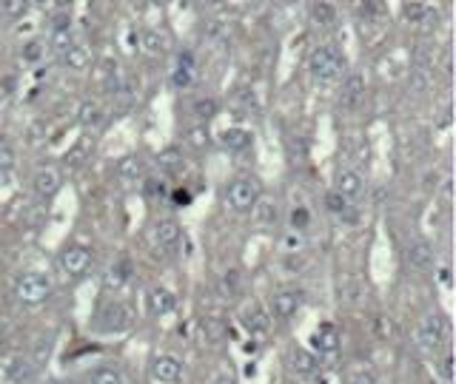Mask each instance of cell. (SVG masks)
Returning a JSON list of instances; mask_svg holds the SVG:
<instances>
[{
  "label": "cell",
  "mask_w": 456,
  "mask_h": 384,
  "mask_svg": "<svg viewBox=\"0 0 456 384\" xmlns=\"http://www.w3.org/2000/svg\"><path fill=\"white\" fill-rule=\"evenodd\" d=\"M60 60H63V66L69 69V71H83V69H86L89 66V49L86 46H77V43H71V46L60 55Z\"/></svg>",
  "instance_id": "d4e9b609"
},
{
  "label": "cell",
  "mask_w": 456,
  "mask_h": 384,
  "mask_svg": "<svg viewBox=\"0 0 456 384\" xmlns=\"http://www.w3.org/2000/svg\"><path fill=\"white\" fill-rule=\"evenodd\" d=\"M303 245H305V242H303V236H300L297 231H291V234L282 239V250H288V253H297Z\"/></svg>",
  "instance_id": "b9f144b4"
},
{
  "label": "cell",
  "mask_w": 456,
  "mask_h": 384,
  "mask_svg": "<svg viewBox=\"0 0 456 384\" xmlns=\"http://www.w3.org/2000/svg\"><path fill=\"white\" fill-rule=\"evenodd\" d=\"M55 29H71V15H69V9H60V12L52 15V31H55Z\"/></svg>",
  "instance_id": "7bdbcfd3"
},
{
  "label": "cell",
  "mask_w": 456,
  "mask_h": 384,
  "mask_svg": "<svg viewBox=\"0 0 456 384\" xmlns=\"http://www.w3.org/2000/svg\"><path fill=\"white\" fill-rule=\"evenodd\" d=\"M146 305H148V313L151 316H165V313L174 311L177 296L169 287H151L148 296H146Z\"/></svg>",
  "instance_id": "5bb4252c"
},
{
  "label": "cell",
  "mask_w": 456,
  "mask_h": 384,
  "mask_svg": "<svg viewBox=\"0 0 456 384\" xmlns=\"http://www.w3.org/2000/svg\"><path fill=\"white\" fill-rule=\"evenodd\" d=\"M143 191H146L148 197L160 199V197H165V183H163V180H157V177H148V180L143 183Z\"/></svg>",
  "instance_id": "ab89813d"
},
{
  "label": "cell",
  "mask_w": 456,
  "mask_h": 384,
  "mask_svg": "<svg viewBox=\"0 0 456 384\" xmlns=\"http://www.w3.org/2000/svg\"><path fill=\"white\" fill-rule=\"evenodd\" d=\"M34 191L40 194V197H55L57 191H60V185H63V177H60V171L57 168H52V165H46V168H37L34 171Z\"/></svg>",
  "instance_id": "7c38bea8"
},
{
  "label": "cell",
  "mask_w": 456,
  "mask_h": 384,
  "mask_svg": "<svg viewBox=\"0 0 456 384\" xmlns=\"http://www.w3.org/2000/svg\"><path fill=\"white\" fill-rule=\"evenodd\" d=\"M439 282H442L445 287H450V271H448V268H442V271H439Z\"/></svg>",
  "instance_id": "c3c4849f"
},
{
  "label": "cell",
  "mask_w": 456,
  "mask_h": 384,
  "mask_svg": "<svg viewBox=\"0 0 456 384\" xmlns=\"http://www.w3.org/2000/svg\"><path fill=\"white\" fill-rule=\"evenodd\" d=\"M4 345H6V330H0V350H4Z\"/></svg>",
  "instance_id": "f907efd6"
},
{
  "label": "cell",
  "mask_w": 456,
  "mask_h": 384,
  "mask_svg": "<svg viewBox=\"0 0 456 384\" xmlns=\"http://www.w3.org/2000/svg\"><path fill=\"white\" fill-rule=\"evenodd\" d=\"M46 384H60V381H46Z\"/></svg>",
  "instance_id": "f5cc1de1"
},
{
  "label": "cell",
  "mask_w": 456,
  "mask_h": 384,
  "mask_svg": "<svg viewBox=\"0 0 456 384\" xmlns=\"http://www.w3.org/2000/svg\"><path fill=\"white\" fill-rule=\"evenodd\" d=\"M288 367H291L297 376H314L317 373V356L303 350V348H291V353H288Z\"/></svg>",
  "instance_id": "d6986e66"
},
{
  "label": "cell",
  "mask_w": 456,
  "mask_h": 384,
  "mask_svg": "<svg viewBox=\"0 0 456 384\" xmlns=\"http://www.w3.org/2000/svg\"><path fill=\"white\" fill-rule=\"evenodd\" d=\"M303 308V290H279L271 296V316L274 319H291Z\"/></svg>",
  "instance_id": "ba28073f"
},
{
  "label": "cell",
  "mask_w": 456,
  "mask_h": 384,
  "mask_svg": "<svg viewBox=\"0 0 456 384\" xmlns=\"http://www.w3.org/2000/svg\"><path fill=\"white\" fill-rule=\"evenodd\" d=\"M311 345H314V350H319V353H334L337 348H340V330L334 327V325H319L317 330H314V336H311Z\"/></svg>",
  "instance_id": "2e32d148"
},
{
  "label": "cell",
  "mask_w": 456,
  "mask_h": 384,
  "mask_svg": "<svg viewBox=\"0 0 456 384\" xmlns=\"http://www.w3.org/2000/svg\"><path fill=\"white\" fill-rule=\"evenodd\" d=\"M263 194L260 188V180L257 177H240L228 185L226 191V205L237 213H245V211H251V205L257 202V197Z\"/></svg>",
  "instance_id": "3957f363"
},
{
  "label": "cell",
  "mask_w": 456,
  "mask_h": 384,
  "mask_svg": "<svg viewBox=\"0 0 456 384\" xmlns=\"http://www.w3.org/2000/svg\"><path fill=\"white\" fill-rule=\"evenodd\" d=\"M439 373H442V378H445V381H450V378H453V362H450V356H445V359H442Z\"/></svg>",
  "instance_id": "f6af8a7d"
},
{
  "label": "cell",
  "mask_w": 456,
  "mask_h": 384,
  "mask_svg": "<svg viewBox=\"0 0 456 384\" xmlns=\"http://www.w3.org/2000/svg\"><path fill=\"white\" fill-rule=\"evenodd\" d=\"M308 71H311L317 85L331 89V85H337L345 74V57L340 55L337 46H319L308 57Z\"/></svg>",
  "instance_id": "6da1fadb"
},
{
  "label": "cell",
  "mask_w": 456,
  "mask_h": 384,
  "mask_svg": "<svg viewBox=\"0 0 456 384\" xmlns=\"http://www.w3.org/2000/svg\"><path fill=\"white\" fill-rule=\"evenodd\" d=\"M337 191L343 197H348V199H357V197H362L365 183H362V177L357 174V171H340L337 174Z\"/></svg>",
  "instance_id": "44dd1931"
},
{
  "label": "cell",
  "mask_w": 456,
  "mask_h": 384,
  "mask_svg": "<svg viewBox=\"0 0 456 384\" xmlns=\"http://www.w3.org/2000/svg\"><path fill=\"white\" fill-rule=\"evenodd\" d=\"M52 279L46 273H40V271H29L18 279L15 285V293L23 305H40V302H46V299L52 296Z\"/></svg>",
  "instance_id": "7a4b0ae2"
},
{
  "label": "cell",
  "mask_w": 456,
  "mask_h": 384,
  "mask_svg": "<svg viewBox=\"0 0 456 384\" xmlns=\"http://www.w3.org/2000/svg\"><path fill=\"white\" fill-rule=\"evenodd\" d=\"M240 290H242V276H240V271H226L223 279H220V296L234 299V296H240Z\"/></svg>",
  "instance_id": "4dcf8cb0"
},
{
  "label": "cell",
  "mask_w": 456,
  "mask_h": 384,
  "mask_svg": "<svg viewBox=\"0 0 456 384\" xmlns=\"http://www.w3.org/2000/svg\"><path fill=\"white\" fill-rule=\"evenodd\" d=\"M305 225H308V211H305V208H297V211L291 213V228H294V231H303Z\"/></svg>",
  "instance_id": "ee69618b"
},
{
  "label": "cell",
  "mask_w": 456,
  "mask_h": 384,
  "mask_svg": "<svg viewBox=\"0 0 456 384\" xmlns=\"http://www.w3.org/2000/svg\"><path fill=\"white\" fill-rule=\"evenodd\" d=\"M157 168L163 171V174H180V171L186 168V157L180 148H163L157 154Z\"/></svg>",
  "instance_id": "7402d4cb"
},
{
  "label": "cell",
  "mask_w": 456,
  "mask_h": 384,
  "mask_svg": "<svg viewBox=\"0 0 456 384\" xmlns=\"http://www.w3.org/2000/svg\"><path fill=\"white\" fill-rule=\"evenodd\" d=\"M405 259L417 271H431V268H436V250L425 239H410L405 248Z\"/></svg>",
  "instance_id": "52a82bcc"
},
{
  "label": "cell",
  "mask_w": 456,
  "mask_h": 384,
  "mask_svg": "<svg viewBox=\"0 0 456 384\" xmlns=\"http://www.w3.org/2000/svg\"><path fill=\"white\" fill-rule=\"evenodd\" d=\"M311 17L319 29H334L337 26V6L331 0H317L314 9H311Z\"/></svg>",
  "instance_id": "cb8c5ba5"
},
{
  "label": "cell",
  "mask_w": 456,
  "mask_h": 384,
  "mask_svg": "<svg viewBox=\"0 0 456 384\" xmlns=\"http://www.w3.org/2000/svg\"><path fill=\"white\" fill-rule=\"evenodd\" d=\"M194 69H197L194 55H191V52H183V55L177 57V69H174V74H172V83L177 85V89H188L191 80H194Z\"/></svg>",
  "instance_id": "ffe728a7"
},
{
  "label": "cell",
  "mask_w": 456,
  "mask_h": 384,
  "mask_svg": "<svg viewBox=\"0 0 456 384\" xmlns=\"http://www.w3.org/2000/svg\"><path fill=\"white\" fill-rule=\"evenodd\" d=\"M140 46H143V52L148 55V57H163L165 52H169V37H165L163 31H157V29H146L143 31V37H140Z\"/></svg>",
  "instance_id": "e0dca14e"
},
{
  "label": "cell",
  "mask_w": 456,
  "mask_h": 384,
  "mask_svg": "<svg viewBox=\"0 0 456 384\" xmlns=\"http://www.w3.org/2000/svg\"><path fill=\"white\" fill-rule=\"evenodd\" d=\"M126 282H129V265H126V262L111 265V268L103 273V287H106V290H120Z\"/></svg>",
  "instance_id": "4316f807"
},
{
  "label": "cell",
  "mask_w": 456,
  "mask_h": 384,
  "mask_svg": "<svg viewBox=\"0 0 456 384\" xmlns=\"http://www.w3.org/2000/svg\"><path fill=\"white\" fill-rule=\"evenodd\" d=\"M132 322H134V313L123 302H111L97 313V330L103 333H123L132 327Z\"/></svg>",
  "instance_id": "5b68a950"
},
{
  "label": "cell",
  "mask_w": 456,
  "mask_h": 384,
  "mask_svg": "<svg viewBox=\"0 0 456 384\" xmlns=\"http://www.w3.org/2000/svg\"><path fill=\"white\" fill-rule=\"evenodd\" d=\"M402 15H405V20H408V23H417V26H422V23L431 17L428 6H425V3H420V0H410V3H405V6H402Z\"/></svg>",
  "instance_id": "1f68e13d"
},
{
  "label": "cell",
  "mask_w": 456,
  "mask_h": 384,
  "mask_svg": "<svg viewBox=\"0 0 456 384\" xmlns=\"http://www.w3.org/2000/svg\"><path fill=\"white\" fill-rule=\"evenodd\" d=\"M214 384H237V378H234V376H220Z\"/></svg>",
  "instance_id": "681fc988"
},
{
  "label": "cell",
  "mask_w": 456,
  "mask_h": 384,
  "mask_svg": "<svg viewBox=\"0 0 456 384\" xmlns=\"http://www.w3.org/2000/svg\"><path fill=\"white\" fill-rule=\"evenodd\" d=\"M114 174H117V180H123V183H134L137 177L146 174V162H143V157H137V154H126L123 159H117Z\"/></svg>",
  "instance_id": "9a60e30c"
},
{
  "label": "cell",
  "mask_w": 456,
  "mask_h": 384,
  "mask_svg": "<svg viewBox=\"0 0 456 384\" xmlns=\"http://www.w3.org/2000/svg\"><path fill=\"white\" fill-rule=\"evenodd\" d=\"M180 236H183V231H180V225L174 220H163L154 228V248L160 253H172L180 245Z\"/></svg>",
  "instance_id": "8fae6325"
},
{
  "label": "cell",
  "mask_w": 456,
  "mask_h": 384,
  "mask_svg": "<svg viewBox=\"0 0 456 384\" xmlns=\"http://www.w3.org/2000/svg\"><path fill=\"white\" fill-rule=\"evenodd\" d=\"M345 384H380L374 373H368V370H357V373H348Z\"/></svg>",
  "instance_id": "60d3db41"
},
{
  "label": "cell",
  "mask_w": 456,
  "mask_h": 384,
  "mask_svg": "<svg viewBox=\"0 0 456 384\" xmlns=\"http://www.w3.org/2000/svg\"><path fill=\"white\" fill-rule=\"evenodd\" d=\"M357 17H359V23H377L382 17L380 3H377V0H359V3H357Z\"/></svg>",
  "instance_id": "d6a6232c"
},
{
  "label": "cell",
  "mask_w": 456,
  "mask_h": 384,
  "mask_svg": "<svg viewBox=\"0 0 456 384\" xmlns=\"http://www.w3.org/2000/svg\"><path fill=\"white\" fill-rule=\"evenodd\" d=\"M92 384H126V378H123V373L114 370V367H103V370L95 373Z\"/></svg>",
  "instance_id": "8d00e7d4"
},
{
  "label": "cell",
  "mask_w": 456,
  "mask_h": 384,
  "mask_svg": "<svg viewBox=\"0 0 456 384\" xmlns=\"http://www.w3.org/2000/svg\"><path fill=\"white\" fill-rule=\"evenodd\" d=\"M242 325L251 333H265L271 327V313H265L260 305H251L242 311Z\"/></svg>",
  "instance_id": "603a6c76"
},
{
  "label": "cell",
  "mask_w": 456,
  "mask_h": 384,
  "mask_svg": "<svg viewBox=\"0 0 456 384\" xmlns=\"http://www.w3.org/2000/svg\"><path fill=\"white\" fill-rule=\"evenodd\" d=\"M52 6V0H29V9H37V12H46Z\"/></svg>",
  "instance_id": "7dc6e473"
},
{
  "label": "cell",
  "mask_w": 456,
  "mask_h": 384,
  "mask_svg": "<svg viewBox=\"0 0 456 384\" xmlns=\"http://www.w3.org/2000/svg\"><path fill=\"white\" fill-rule=\"evenodd\" d=\"M71 43H74L71 29H55V31H52V40H49V46H52L55 55H63V52L71 46Z\"/></svg>",
  "instance_id": "e575fe53"
},
{
  "label": "cell",
  "mask_w": 456,
  "mask_h": 384,
  "mask_svg": "<svg viewBox=\"0 0 456 384\" xmlns=\"http://www.w3.org/2000/svg\"><path fill=\"white\" fill-rule=\"evenodd\" d=\"M186 140H188V145H191V148H197V151L209 148V143H212V137H209V128H205V125H194V128H188Z\"/></svg>",
  "instance_id": "836d02e7"
},
{
  "label": "cell",
  "mask_w": 456,
  "mask_h": 384,
  "mask_svg": "<svg viewBox=\"0 0 456 384\" xmlns=\"http://www.w3.org/2000/svg\"><path fill=\"white\" fill-rule=\"evenodd\" d=\"M362 97H365V77L351 71L340 85V106L343 108H357L362 103Z\"/></svg>",
  "instance_id": "30bf717a"
},
{
  "label": "cell",
  "mask_w": 456,
  "mask_h": 384,
  "mask_svg": "<svg viewBox=\"0 0 456 384\" xmlns=\"http://www.w3.org/2000/svg\"><path fill=\"white\" fill-rule=\"evenodd\" d=\"M191 111H194V117H197L200 122H209V120H214V117H217L220 103H217L214 97H197V100L191 103Z\"/></svg>",
  "instance_id": "83f0119b"
},
{
  "label": "cell",
  "mask_w": 456,
  "mask_h": 384,
  "mask_svg": "<svg viewBox=\"0 0 456 384\" xmlns=\"http://www.w3.org/2000/svg\"><path fill=\"white\" fill-rule=\"evenodd\" d=\"M43 49H46V46H43V43H40V40H29L26 46H23V52H20V55H23V60H26V63H37L40 57H43Z\"/></svg>",
  "instance_id": "74e56055"
},
{
  "label": "cell",
  "mask_w": 456,
  "mask_h": 384,
  "mask_svg": "<svg viewBox=\"0 0 456 384\" xmlns=\"http://www.w3.org/2000/svg\"><path fill=\"white\" fill-rule=\"evenodd\" d=\"M445 339H448V327H445V319H442V316L431 313V316H425V319L420 322V327H417V345H420L425 353L442 350Z\"/></svg>",
  "instance_id": "277c9868"
},
{
  "label": "cell",
  "mask_w": 456,
  "mask_h": 384,
  "mask_svg": "<svg viewBox=\"0 0 456 384\" xmlns=\"http://www.w3.org/2000/svg\"><path fill=\"white\" fill-rule=\"evenodd\" d=\"M183 373V364L177 356H169V353H160L151 359V376L154 381H163V384H174Z\"/></svg>",
  "instance_id": "9c48e42d"
},
{
  "label": "cell",
  "mask_w": 456,
  "mask_h": 384,
  "mask_svg": "<svg viewBox=\"0 0 456 384\" xmlns=\"http://www.w3.org/2000/svg\"><path fill=\"white\" fill-rule=\"evenodd\" d=\"M220 143H223V148H228V151H245L248 145L254 143V134L248 131V128H226V131L220 134Z\"/></svg>",
  "instance_id": "ac0fdd59"
},
{
  "label": "cell",
  "mask_w": 456,
  "mask_h": 384,
  "mask_svg": "<svg viewBox=\"0 0 456 384\" xmlns=\"http://www.w3.org/2000/svg\"><path fill=\"white\" fill-rule=\"evenodd\" d=\"M202 3H205V6H220L223 0H202Z\"/></svg>",
  "instance_id": "816d5d0a"
},
{
  "label": "cell",
  "mask_w": 456,
  "mask_h": 384,
  "mask_svg": "<svg viewBox=\"0 0 456 384\" xmlns=\"http://www.w3.org/2000/svg\"><path fill=\"white\" fill-rule=\"evenodd\" d=\"M57 265L66 276H83L92 265V250L83 248V245H69L66 250H60Z\"/></svg>",
  "instance_id": "8992f818"
},
{
  "label": "cell",
  "mask_w": 456,
  "mask_h": 384,
  "mask_svg": "<svg viewBox=\"0 0 456 384\" xmlns=\"http://www.w3.org/2000/svg\"><path fill=\"white\" fill-rule=\"evenodd\" d=\"M251 217H254V222L260 225V228H271V225H277V220H279V202L274 199V197H257V202L251 205Z\"/></svg>",
  "instance_id": "4fadbf2b"
},
{
  "label": "cell",
  "mask_w": 456,
  "mask_h": 384,
  "mask_svg": "<svg viewBox=\"0 0 456 384\" xmlns=\"http://www.w3.org/2000/svg\"><path fill=\"white\" fill-rule=\"evenodd\" d=\"M77 120H80V125H86V128L100 125V122H103V108H100V103L83 100L80 108H77Z\"/></svg>",
  "instance_id": "484cf974"
},
{
  "label": "cell",
  "mask_w": 456,
  "mask_h": 384,
  "mask_svg": "<svg viewBox=\"0 0 456 384\" xmlns=\"http://www.w3.org/2000/svg\"><path fill=\"white\" fill-rule=\"evenodd\" d=\"M237 103H242V106H245L248 111H254V114L260 111V103H257V94H254L251 89H240V92H237Z\"/></svg>",
  "instance_id": "f35d334b"
},
{
  "label": "cell",
  "mask_w": 456,
  "mask_h": 384,
  "mask_svg": "<svg viewBox=\"0 0 456 384\" xmlns=\"http://www.w3.org/2000/svg\"><path fill=\"white\" fill-rule=\"evenodd\" d=\"M325 208H328L331 213H337V217H343V220L351 217V199L343 197L340 191H331V194L325 197Z\"/></svg>",
  "instance_id": "f546056e"
},
{
  "label": "cell",
  "mask_w": 456,
  "mask_h": 384,
  "mask_svg": "<svg viewBox=\"0 0 456 384\" xmlns=\"http://www.w3.org/2000/svg\"><path fill=\"white\" fill-rule=\"evenodd\" d=\"M34 362L32 359H15L12 364H9V378L15 381V384H26V381H32V376H34Z\"/></svg>",
  "instance_id": "f1b7e54d"
},
{
  "label": "cell",
  "mask_w": 456,
  "mask_h": 384,
  "mask_svg": "<svg viewBox=\"0 0 456 384\" xmlns=\"http://www.w3.org/2000/svg\"><path fill=\"white\" fill-rule=\"evenodd\" d=\"M172 199H174V205H180V208H183V205H188V202H191V194L180 188V191H174V194H172Z\"/></svg>",
  "instance_id": "bcb514c9"
},
{
  "label": "cell",
  "mask_w": 456,
  "mask_h": 384,
  "mask_svg": "<svg viewBox=\"0 0 456 384\" xmlns=\"http://www.w3.org/2000/svg\"><path fill=\"white\" fill-rule=\"evenodd\" d=\"M0 12L6 17H23L29 12V0H0Z\"/></svg>",
  "instance_id": "d590c367"
}]
</instances>
